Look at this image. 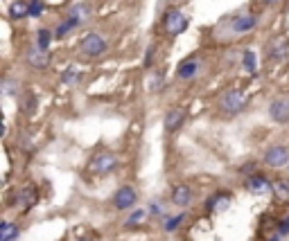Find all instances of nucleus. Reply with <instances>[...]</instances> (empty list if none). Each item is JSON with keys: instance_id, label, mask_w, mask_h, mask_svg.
Masks as SVG:
<instances>
[{"instance_id": "f257e3e1", "label": "nucleus", "mask_w": 289, "mask_h": 241, "mask_svg": "<svg viewBox=\"0 0 289 241\" xmlns=\"http://www.w3.org/2000/svg\"><path fill=\"white\" fill-rule=\"evenodd\" d=\"M163 30H165L167 36H178L181 32L188 30V16L181 9H170L163 16Z\"/></svg>"}, {"instance_id": "f03ea898", "label": "nucleus", "mask_w": 289, "mask_h": 241, "mask_svg": "<svg viewBox=\"0 0 289 241\" xmlns=\"http://www.w3.org/2000/svg\"><path fill=\"white\" fill-rule=\"evenodd\" d=\"M246 95L242 93V90H237V88H233V90H226L224 95H222V100H219V106H222V111H226V113H242L244 108H246Z\"/></svg>"}, {"instance_id": "7ed1b4c3", "label": "nucleus", "mask_w": 289, "mask_h": 241, "mask_svg": "<svg viewBox=\"0 0 289 241\" xmlns=\"http://www.w3.org/2000/svg\"><path fill=\"white\" fill-rule=\"evenodd\" d=\"M115 165H118V160H115V156L111 151H97L89 160V169L93 174H109V171L115 169Z\"/></svg>"}, {"instance_id": "20e7f679", "label": "nucleus", "mask_w": 289, "mask_h": 241, "mask_svg": "<svg viewBox=\"0 0 289 241\" xmlns=\"http://www.w3.org/2000/svg\"><path fill=\"white\" fill-rule=\"evenodd\" d=\"M79 50H82L86 57H100L104 50H107V41L102 39L97 32H90V34H86L82 39V43H79Z\"/></svg>"}, {"instance_id": "39448f33", "label": "nucleus", "mask_w": 289, "mask_h": 241, "mask_svg": "<svg viewBox=\"0 0 289 241\" xmlns=\"http://www.w3.org/2000/svg\"><path fill=\"white\" fill-rule=\"evenodd\" d=\"M136 201H138L136 189L129 187V185L120 187L118 192L113 194V205H115V210H129V207L136 205Z\"/></svg>"}, {"instance_id": "423d86ee", "label": "nucleus", "mask_w": 289, "mask_h": 241, "mask_svg": "<svg viewBox=\"0 0 289 241\" xmlns=\"http://www.w3.org/2000/svg\"><path fill=\"white\" fill-rule=\"evenodd\" d=\"M185 115H188V111L183 108V106H174V108H170L165 115V131L167 133H174V131H178L183 126V122H185Z\"/></svg>"}, {"instance_id": "0eeeda50", "label": "nucleus", "mask_w": 289, "mask_h": 241, "mask_svg": "<svg viewBox=\"0 0 289 241\" xmlns=\"http://www.w3.org/2000/svg\"><path fill=\"white\" fill-rule=\"evenodd\" d=\"M287 160H289V151L283 144H273V147L265 153V162L269 167H285Z\"/></svg>"}, {"instance_id": "6e6552de", "label": "nucleus", "mask_w": 289, "mask_h": 241, "mask_svg": "<svg viewBox=\"0 0 289 241\" xmlns=\"http://www.w3.org/2000/svg\"><path fill=\"white\" fill-rule=\"evenodd\" d=\"M25 59H27V63H30L32 68H36V70H43V68L50 65V54L43 52L41 47H30V50L25 52Z\"/></svg>"}, {"instance_id": "1a4fd4ad", "label": "nucleus", "mask_w": 289, "mask_h": 241, "mask_svg": "<svg viewBox=\"0 0 289 241\" xmlns=\"http://www.w3.org/2000/svg\"><path fill=\"white\" fill-rule=\"evenodd\" d=\"M269 115H271V120L278 124L289 122V101H285V100L271 101V104H269Z\"/></svg>"}, {"instance_id": "9d476101", "label": "nucleus", "mask_w": 289, "mask_h": 241, "mask_svg": "<svg viewBox=\"0 0 289 241\" xmlns=\"http://www.w3.org/2000/svg\"><path fill=\"white\" fill-rule=\"evenodd\" d=\"M246 189L253 192V194H265V192L271 189V182L267 181L265 176H260V174H253V176L246 178Z\"/></svg>"}, {"instance_id": "9b49d317", "label": "nucleus", "mask_w": 289, "mask_h": 241, "mask_svg": "<svg viewBox=\"0 0 289 241\" xmlns=\"http://www.w3.org/2000/svg\"><path fill=\"white\" fill-rule=\"evenodd\" d=\"M199 61L197 59H185V61H181V63H178V79H185V81H188V79H192V77H197L199 75Z\"/></svg>"}, {"instance_id": "f8f14e48", "label": "nucleus", "mask_w": 289, "mask_h": 241, "mask_svg": "<svg viewBox=\"0 0 289 241\" xmlns=\"http://www.w3.org/2000/svg\"><path fill=\"white\" fill-rule=\"evenodd\" d=\"M255 25H258V16H253V14H244V16L233 18L230 27H233V32H248V30H253Z\"/></svg>"}, {"instance_id": "ddd939ff", "label": "nucleus", "mask_w": 289, "mask_h": 241, "mask_svg": "<svg viewBox=\"0 0 289 241\" xmlns=\"http://www.w3.org/2000/svg\"><path fill=\"white\" fill-rule=\"evenodd\" d=\"M190 199H192V192H190V187L185 182H181V185H177V187L172 189V203L174 205L185 207L190 203Z\"/></svg>"}, {"instance_id": "4468645a", "label": "nucleus", "mask_w": 289, "mask_h": 241, "mask_svg": "<svg viewBox=\"0 0 289 241\" xmlns=\"http://www.w3.org/2000/svg\"><path fill=\"white\" fill-rule=\"evenodd\" d=\"M230 205V194L228 192H219V194L208 199V212H224Z\"/></svg>"}, {"instance_id": "2eb2a0df", "label": "nucleus", "mask_w": 289, "mask_h": 241, "mask_svg": "<svg viewBox=\"0 0 289 241\" xmlns=\"http://www.w3.org/2000/svg\"><path fill=\"white\" fill-rule=\"evenodd\" d=\"M16 201H18L16 205L21 207V210H30V207L36 203V192H34V187H23L21 192H18Z\"/></svg>"}, {"instance_id": "dca6fc26", "label": "nucleus", "mask_w": 289, "mask_h": 241, "mask_svg": "<svg viewBox=\"0 0 289 241\" xmlns=\"http://www.w3.org/2000/svg\"><path fill=\"white\" fill-rule=\"evenodd\" d=\"M271 192H273V196H276V201L287 203L289 201V181H285V178H276V181L271 182Z\"/></svg>"}, {"instance_id": "f3484780", "label": "nucleus", "mask_w": 289, "mask_h": 241, "mask_svg": "<svg viewBox=\"0 0 289 241\" xmlns=\"http://www.w3.org/2000/svg\"><path fill=\"white\" fill-rule=\"evenodd\" d=\"M68 18H70V20H75L77 25L86 23V20L90 18V7L86 5V2H77V5L70 9V16H68Z\"/></svg>"}, {"instance_id": "a211bd4d", "label": "nucleus", "mask_w": 289, "mask_h": 241, "mask_svg": "<svg viewBox=\"0 0 289 241\" xmlns=\"http://www.w3.org/2000/svg\"><path fill=\"white\" fill-rule=\"evenodd\" d=\"M9 16H12L14 20H21V18L30 16V2H25V0L12 2V7H9Z\"/></svg>"}, {"instance_id": "6ab92c4d", "label": "nucleus", "mask_w": 289, "mask_h": 241, "mask_svg": "<svg viewBox=\"0 0 289 241\" xmlns=\"http://www.w3.org/2000/svg\"><path fill=\"white\" fill-rule=\"evenodd\" d=\"M18 235H21L18 225L9 223V221H2V225H0V241H16Z\"/></svg>"}, {"instance_id": "aec40b11", "label": "nucleus", "mask_w": 289, "mask_h": 241, "mask_svg": "<svg viewBox=\"0 0 289 241\" xmlns=\"http://www.w3.org/2000/svg\"><path fill=\"white\" fill-rule=\"evenodd\" d=\"M79 79H82V72L77 70V68H68V70L64 72V77H61V81H64L66 86H77Z\"/></svg>"}, {"instance_id": "412c9836", "label": "nucleus", "mask_w": 289, "mask_h": 241, "mask_svg": "<svg viewBox=\"0 0 289 241\" xmlns=\"http://www.w3.org/2000/svg\"><path fill=\"white\" fill-rule=\"evenodd\" d=\"M242 63H244V68H246L248 72H253V75H255V70H258V59H255V52L246 50V52H244Z\"/></svg>"}, {"instance_id": "4be33fe9", "label": "nucleus", "mask_w": 289, "mask_h": 241, "mask_svg": "<svg viewBox=\"0 0 289 241\" xmlns=\"http://www.w3.org/2000/svg\"><path fill=\"white\" fill-rule=\"evenodd\" d=\"M269 54H271V59H283V57L289 54V45L287 43H278V45H273L269 50Z\"/></svg>"}, {"instance_id": "5701e85b", "label": "nucleus", "mask_w": 289, "mask_h": 241, "mask_svg": "<svg viewBox=\"0 0 289 241\" xmlns=\"http://www.w3.org/2000/svg\"><path fill=\"white\" fill-rule=\"evenodd\" d=\"M145 219H147V212L145 210H138V212H133L129 217V221H127V228H133V225H140V223H145Z\"/></svg>"}, {"instance_id": "b1692460", "label": "nucleus", "mask_w": 289, "mask_h": 241, "mask_svg": "<svg viewBox=\"0 0 289 241\" xmlns=\"http://www.w3.org/2000/svg\"><path fill=\"white\" fill-rule=\"evenodd\" d=\"M50 39H52V32L50 30H39V47H41L43 52H45L47 45H50Z\"/></svg>"}, {"instance_id": "393cba45", "label": "nucleus", "mask_w": 289, "mask_h": 241, "mask_svg": "<svg viewBox=\"0 0 289 241\" xmlns=\"http://www.w3.org/2000/svg\"><path fill=\"white\" fill-rule=\"evenodd\" d=\"M43 14V2L41 0H34L30 5V16H41Z\"/></svg>"}, {"instance_id": "a878e982", "label": "nucleus", "mask_w": 289, "mask_h": 241, "mask_svg": "<svg viewBox=\"0 0 289 241\" xmlns=\"http://www.w3.org/2000/svg\"><path fill=\"white\" fill-rule=\"evenodd\" d=\"M287 232H289V217H285L283 221H280V225H278V235L285 237Z\"/></svg>"}, {"instance_id": "bb28decb", "label": "nucleus", "mask_w": 289, "mask_h": 241, "mask_svg": "<svg viewBox=\"0 0 289 241\" xmlns=\"http://www.w3.org/2000/svg\"><path fill=\"white\" fill-rule=\"evenodd\" d=\"M181 221H183V214H178V217H172V221H167L165 228H167V230H174L178 223H181Z\"/></svg>"}, {"instance_id": "cd10ccee", "label": "nucleus", "mask_w": 289, "mask_h": 241, "mask_svg": "<svg viewBox=\"0 0 289 241\" xmlns=\"http://www.w3.org/2000/svg\"><path fill=\"white\" fill-rule=\"evenodd\" d=\"M152 54H154V47H149V50H147V59H145V65L152 63Z\"/></svg>"}, {"instance_id": "c85d7f7f", "label": "nucleus", "mask_w": 289, "mask_h": 241, "mask_svg": "<svg viewBox=\"0 0 289 241\" xmlns=\"http://www.w3.org/2000/svg\"><path fill=\"white\" fill-rule=\"evenodd\" d=\"M79 241H97V239H95L93 235H86V237H82V239H79Z\"/></svg>"}, {"instance_id": "c756f323", "label": "nucleus", "mask_w": 289, "mask_h": 241, "mask_svg": "<svg viewBox=\"0 0 289 241\" xmlns=\"http://www.w3.org/2000/svg\"><path fill=\"white\" fill-rule=\"evenodd\" d=\"M262 2H276V0H262Z\"/></svg>"}, {"instance_id": "7c9ffc66", "label": "nucleus", "mask_w": 289, "mask_h": 241, "mask_svg": "<svg viewBox=\"0 0 289 241\" xmlns=\"http://www.w3.org/2000/svg\"><path fill=\"white\" fill-rule=\"evenodd\" d=\"M273 241H278V239H273Z\"/></svg>"}]
</instances>
